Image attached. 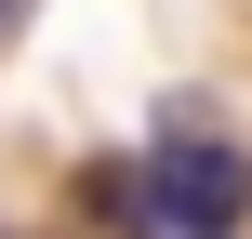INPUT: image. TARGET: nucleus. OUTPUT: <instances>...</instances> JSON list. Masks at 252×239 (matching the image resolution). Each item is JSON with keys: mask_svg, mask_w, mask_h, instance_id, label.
Segmentation results:
<instances>
[{"mask_svg": "<svg viewBox=\"0 0 252 239\" xmlns=\"http://www.w3.org/2000/svg\"><path fill=\"white\" fill-rule=\"evenodd\" d=\"M239 200H252V146H226V133H159V146L120 173L133 239H226Z\"/></svg>", "mask_w": 252, "mask_h": 239, "instance_id": "1", "label": "nucleus"}, {"mask_svg": "<svg viewBox=\"0 0 252 239\" xmlns=\"http://www.w3.org/2000/svg\"><path fill=\"white\" fill-rule=\"evenodd\" d=\"M13 13H27V0H0V27H13Z\"/></svg>", "mask_w": 252, "mask_h": 239, "instance_id": "2", "label": "nucleus"}]
</instances>
